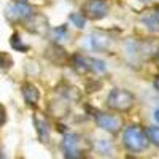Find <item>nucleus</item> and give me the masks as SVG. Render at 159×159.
Returning <instances> with one entry per match:
<instances>
[{"instance_id": "6", "label": "nucleus", "mask_w": 159, "mask_h": 159, "mask_svg": "<svg viewBox=\"0 0 159 159\" xmlns=\"http://www.w3.org/2000/svg\"><path fill=\"white\" fill-rule=\"evenodd\" d=\"M84 13L91 19H102V18L107 16L108 5L105 0H89L84 5Z\"/></svg>"}, {"instance_id": "21", "label": "nucleus", "mask_w": 159, "mask_h": 159, "mask_svg": "<svg viewBox=\"0 0 159 159\" xmlns=\"http://www.w3.org/2000/svg\"><path fill=\"white\" fill-rule=\"evenodd\" d=\"M19 2H25V0H19Z\"/></svg>"}, {"instance_id": "4", "label": "nucleus", "mask_w": 159, "mask_h": 159, "mask_svg": "<svg viewBox=\"0 0 159 159\" xmlns=\"http://www.w3.org/2000/svg\"><path fill=\"white\" fill-rule=\"evenodd\" d=\"M5 13L10 21H29L35 16V10L25 2H16L15 5H10Z\"/></svg>"}, {"instance_id": "3", "label": "nucleus", "mask_w": 159, "mask_h": 159, "mask_svg": "<svg viewBox=\"0 0 159 159\" xmlns=\"http://www.w3.org/2000/svg\"><path fill=\"white\" fill-rule=\"evenodd\" d=\"M62 150L67 159H80L84 153L81 148V139L76 134H65L62 139Z\"/></svg>"}, {"instance_id": "20", "label": "nucleus", "mask_w": 159, "mask_h": 159, "mask_svg": "<svg viewBox=\"0 0 159 159\" xmlns=\"http://www.w3.org/2000/svg\"><path fill=\"white\" fill-rule=\"evenodd\" d=\"M154 118H156V121L159 123V110H156V113H154Z\"/></svg>"}, {"instance_id": "14", "label": "nucleus", "mask_w": 159, "mask_h": 159, "mask_svg": "<svg viewBox=\"0 0 159 159\" xmlns=\"http://www.w3.org/2000/svg\"><path fill=\"white\" fill-rule=\"evenodd\" d=\"M10 43H11V46L15 48L16 51H21V52H25V51L29 49V46H27V45H24V43L21 42V38H19V35H18V34H15V35L11 37Z\"/></svg>"}, {"instance_id": "1", "label": "nucleus", "mask_w": 159, "mask_h": 159, "mask_svg": "<svg viewBox=\"0 0 159 159\" xmlns=\"http://www.w3.org/2000/svg\"><path fill=\"white\" fill-rule=\"evenodd\" d=\"M123 143L129 151L140 153L148 148L150 140H148L147 134H145V130H142L137 126H129L123 132Z\"/></svg>"}, {"instance_id": "10", "label": "nucleus", "mask_w": 159, "mask_h": 159, "mask_svg": "<svg viewBox=\"0 0 159 159\" xmlns=\"http://www.w3.org/2000/svg\"><path fill=\"white\" fill-rule=\"evenodd\" d=\"M72 64H73L75 70L80 72V73H86V72L89 70V67H88V59L83 57V56H80V54H75V56L72 57Z\"/></svg>"}, {"instance_id": "19", "label": "nucleus", "mask_w": 159, "mask_h": 159, "mask_svg": "<svg viewBox=\"0 0 159 159\" xmlns=\"http://www.w3.org/2000/svg\"><path fill=\"white\" fill-rule=\"evenodd\" d=\"M154 18L159 21V7H156V8H154Z\"/></svg>"}, {"instance_id": "8", "label": "nucleus", "mask_w": 159, "mask_h": 159, "mask_svg": "<svg viewBox=\"0 0 159 159\" xmlns=\"http://www.w3.org/2000/svg\"><path fill=\"white\" fill-rule=\"evenodd\" d=\"M22 96H24V100L27 105H30V107H37L38 105V100H40V91L30 84V83H25L22 86Z\"/></svg>"}, {"instance_id": "13", "label": "nucleus", "mask_w": 159, "mask_h": 159, "mask_svg": "<svg viewBox=\"0 0 159 159\" xmlns=\"http://www.w3.org/2000/svg\"><path fill=\"white\" fill-rule=\"evenodd\" d=\"M111 148H113V145H111L110 140L102 139V140H97V142H96V150H97L99 153H102V154H110Z\"/></svg>"}, {"instance_id": "5", "label": "nucleus", "mask_w": 159, "mask_h": 159, "mask_svg": "<svg viewBox=\"0 0 159 159\" xmlns=\"http://www.w3.org/2000/svg\"><path fill=\"white\" fill-rule=\"evenodd\" d=\"M96 119V124L103 129L110 132V134H118L119 130L123 127V119L119 118L118 115H110V113H97L94 116Z\"/></svg>"}, {"instance_id": "17", "label": "nucleus", "mask_w": 159, "mask_h": 159, "mask_svg": "<svg viewBox=\"0 0 159 159\" xmlns=\"http://www.w3.org/2000/svg\"><path fill=\"white\" fill-rule=\"evenodd\" d=\"M52 34H54V38L56 40H61V38H64L65 35H67V27H65V25L56 27V29H52Z\"/></svg>"}, {"instance_id": "12", "label": "nucleus", "mask_w": 159, "mask_h": 159, "mask_svg": "<svg viewBox=\"0 0 159 159\" xmlns=\"http://www.w3.org/2000/svg\"><path fill=\"white\" fill-rule=\"evenodd\" d=\"M145 134H147L148 140L159 148V127H156V126H150V127H147Z\"/></svg>"}, {"instance_id": "11", "label": "nucleus", "mask_w": 159, "mask_h": 159, "mask_svg": "<svg viewBox=\"0 0 159 159\" xmlns=\"http://www.w3.org/2000/svg\"><path fill=\"white\" fill-rule=\"evenodd\" d=\"M88 67H89V70L97 72V73H102V72L107 70V65H105V62L100 61V59H94V57H89V59H88Z\"/></svg>"}, {"instance_id": "16", "label": "nucleus", "mask_w": 159, "mask_h": 159, "mask_svg": "<svg viewBox=\"0 0 159 159\" xmlns=\"http://www.w3.org/2000/svg\"><path fill=\"white\" fill-rule=\"evenodd\" d=\"M143 24H147V27H148L150 30L159 32V21H157L154 16H150V18H143Z\"/></svg>"}, {"instance_id": "9", "label": "nucleus", "mask_w": 159, "mask_h": 159, "mask_svg": "<svg viewBox=\"0 0 159 159\" xmlns=\"http://www.w3.org/2000/svg\"><path fill=\"white\" fill-rule=\"evenodd\" d=\"M34 123H35V127H37V134H38V139L42 140L43 143L48 142V137H49V129H48V123H46V119L37 113L34 116Z\"/></svg>"}, {"instance_id": "2", "label": "nucleus", "mask_w": 159, "mask_h": 159, "mask_svg": "<svg viewBox=\"0 0 159 159\" xmlns=\"http://www.w3.org/2000/svg\"><path fill=\"white\" fill-rule=\"evenodd\" d=\"M134 103H135L134 94L126 91V89H121V88L111 89L108 97H107L108 108H111L115 111H127L134 107Z\"/></svg>"}, {"instance_id": "18", "label": "nucleus", "mask_w": 159, "mask_h": 159, "mask_svg": "<svg viewBox=\"0 0 159 159\" xmlns=\"http://www.w3.org/2000/svg\"><path fill=\"white\" fill-rule=\"evenodd\" d=\"M153 84H154L156 91L159 92V75H156V78H154V81H153Z\"/></svg>"}, {"instance_id": "15", "label": "nucleus", "mask_w": 159, "mask_h": 159, "mask_svg": "<svg viewBox=\"0 0 159 159\" xmlns=\"http://www.w3.org/2000/svg\"><path fill=\"white\" fill-rule=\"evenodd\" d=\"M70 22L75 24V27L83 29L86 25V16L80 15V13H72V15H70Z\"/></svg>"}, {"instance_id": "22", "label": "nucleus", "mask_w": 159, "mask_h": 159, "mask_svg": "<svg viewBox=\"0 0 159 159\" xmlns=\"http://www.w3.org/2000/svg\"><path fill=\"white\" fill-rule=\"evenodd\" d=\"M157 62H159V57H157Z\"/></svg>"}, {"instance_id": "7", "label": "nucleus", "mask_w": 159, "mask_h": 159, "mask_svg": "<svg viewBox=\"0 0 159 159\" xmlns=\"http://www.w3.org/2000/svg\"><path fill=\"white\" fill-rule=\"evenodd\" d=\"M108 43H110V40L102 35V34H91L84 38V48L91 49V51H103V49H107L108 48Z\"/></svg>"}]
</instances>
